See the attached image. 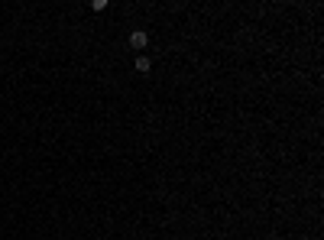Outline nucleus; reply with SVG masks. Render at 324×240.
<instances>
[{"label": "nucleus", "mask_w": 324, "mask_h": 240, "mask_svg": "<svg viewBox=\"0 0 324 240\" xmlns=\"http://www.w3.org/2000/svg\"><path fill=\"white\" fill-rule=\"evenodd\" d=\"M146 46H150V33H146V30H133V33H130V49L143 52Z\"/></svg>", "instance_id": "obj_1"}, {"label": "nucleus", "mask_w": 324, "mask_h": 240, "mask_svg": "<svg viewBox=\"0 0 324 240\" xmlns=\"http://www.w3.org/2000/svg\"><path fill=\"white\" fill-rule=\"evenodd\" d=\"M150 68H153V59H150V56H136V72H143V75H146Z\"/></svg>", "instance_id": "obj_2"}, {"label": "nucleus", "mask_w": 324, "mask_h": 240, "mask_svg": "<svg viewBox=\"0 0 324 240\" xmlns=\"http://www.w3.org/2000/svg\"><path fill=\"white\" fill-rule=\"evenodd\" d=\"M91 10H94V13H101V10H107V0H91Z\"/></svg>", "instance_id": "obj_3"}]
</instances>
